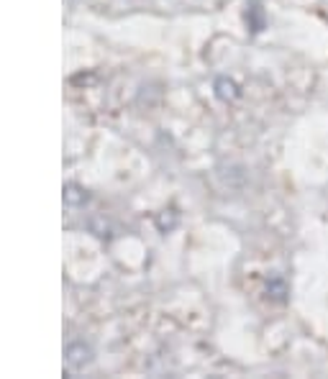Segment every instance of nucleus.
Here are the masks:
<instances>
[{"label":"nucleus","mask_w":328,"mask_h":379,"mask_svg":"<svg viewBox=\"0 0 328 379\" xmlns=\"http://www.w3.org/2000/svg\"><path fill=\"white\" fill-rule=\"evenodd\" d=\"M215 93L221 100H233V97L239 95V87H236V82H231V79L221 77V79H215Z\"/></svg>","instance_id":"nucleus-2"},{"label":"nucleus","mask_w":328,"mask_h":379,"mask_svg":"<svg viewBox=\"0 0 328 379\" xmlns=\"http://www.w3.org/2000/svg\"><path fill=\"white\" fill-rule=\"evenodd\" d=\"M267 295L272 297V300L282 302V300L287 297V282H285V279H282L279 274L269 277V279H267Z\"/></svg>","instance_id":"nucleus-1"},{"label":"nucleus","mask_w":328,"mask_h":379,"mask_svg":"<svg viewBox=\"0 0 328 379\" xmlns=\"http://www.w3.org/2000/svg\"><path fill=\"white\" fill-rule=\"evenodd\" d=\"M249 26H251V31L254 33H259L264 29V11H262V5L254 0L251 8H249Z\"/></svg>","instance_id":"nucleus-3"}]
</instances>
